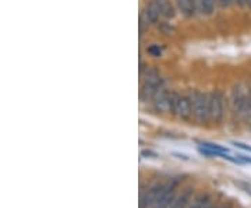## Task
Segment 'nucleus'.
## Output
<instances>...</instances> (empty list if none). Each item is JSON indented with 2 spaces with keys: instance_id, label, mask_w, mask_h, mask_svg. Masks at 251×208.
Instances as JSON below:
<instances>
[{
  "instance_id": "a211bd4d",
  "label": "nucleus",
  "mask_w": 251,
  "mask_h": 208,
  "mask_svg": "<svg viewBox=\"0 0 251 208\" xmlns=\"http://www.w3.org/2000/svg\"><path fill=\"white\" fill-rule=\"evenodd\" d=\"M218 4H219L221 9H226V7L233 4V0H218Z\"/></svg>"
},
{
  "instance_id": "ddd939ff",
  "label": "nucleus",
  "mask_w": 251,
  "mask_h": 208,
  "mask_svg": "<svg viewBox=\"0 0 251 208\" xmlns=\"http://www.w3.org/2000/svg\"><path fill=\"white\" fill-rule=\"evenodd\" d=\"M240 119L247 127H251V92L247 94V98L244 101L242 112H240Z\"/></svg>"
},
{
  "instance_id": "412c9836",
  "label": "nucleus",
  "mask_w": 251,
  "mask_h": 208,
  "mask_svg": "<svg viewBox=\"0 0 251 208\" xmlns=\"http://www.w3.org/2000/svg\"><path fill=\"white\" fill-rule=\"evenodd\" d=\"M247 7L251 10V0H247Z\"/></svg>"
},
{
  "instance_id": "6e6552de",
  "label": "nucleus",
  "mask_w": 251,
  "mask_h": 208,
  "mask_svg": "<svg viewBox=\"0 0 251 208\" xmlns=\"http://www.w3.org/2000/svg\"><path fill=\"white\" fill-rule=\"evenodd\" d=\"M162 183H156L151 186L148 190L141 194V200H140V208H150L152 207L153 203L156 201V197L161 191Z\"/></svg>"
},
{
  "instance_id": "aec40b11",
  "label": "nucleus",
  "mask_w": 251,
  "mask_h": 208,
  "mask_svg": "<svg viewBox=\"0 0 251 208\" xmlns=\"http://www.w3.org/2000/svg\"><path fill=\"white\" fill-rule=\"evenodd\" d=\"M208 208H230V207H226V206H209Z\"/></svg>"
},
{
  "instance_id": "f03ea898",
  "label": "nucleus",
  "mask_w": 251,
  "mask_h": 208,
  "mask_svg": "<svg viewBox=\"0 0 251 208\" xmlns=\"http://www.w3.org/2000/svg\"><path fill=\"white\" fill-rule=\"evenodd\" d=\"M179 186V179L173 178L168 182L162 183L161 191L156 197V201L153 203L152 208H171L173 201L176 200V190Z\"/></svg>"
},
{
  "instance_id": "7ed1b4c3",
  "label": "nucleus",
  "mask_w": 251,
  "mask_h": 208,
  "mask_svg": "<svg viewBox=\"0 0 251 208\" xmlns=\"http://www.w3.org/2000/svg\"><path fill=\"white\" fill-rule=\"evenodd\" d=\"M225 119V95L215 91L209 95V120L221 125Z\"/></svg>"
},
{
  "instance_id": "1a4fd4ad",
  "label": "nucleus",
  "mask_w": 251,
  "mask_h": 208,
  "mask_svg": "<svg viewBox=\"0 0 251 208\" xmlns=\"http://www.w3.org/2000/svg\"><path fill=\"white\" fill-rule=\"evenodd\" d=\"M169 95H171V91H168L166 88H159L158 92L155 94L153 97V106L156 110L159 112H169Z\"/></svg>"
},
{
  "instance_id": "4468645a",
  "label": "nucleus",
  "mask_w": 251,
  "mask_h": 208,
  "mask_svg": "<svg viewBox=\"0 0 251 208\" xmlns=\"http://www.w3.org/2000/svg\"><path fill=\"white\" fill-rule=\"evenodd\" d=\"M159 10H161V14L163 18H173L175 17V9L172 6V3L169 0H156Z\"/></svg>"
},
{
  "instance_id": "dca6fc26",
  "label": "nucleus",
  "mask_w": 251,
  "mask_h": 208,
  "mask_svg": "<svg viewBox=\"0 0 251 208\" xmlns=\"http://www.w3.org/2000/svg\"><path fill=\"white\" fill-rule=\"evenodd\" d=\"M180 97L176 91H171V95H169V112L175 115V112H176V109H177V105H179V101Z\"/></svg>"
},
{
  "instance_id": "6ab92c4d",
  "label": "nucleus",
  "mask_w": 251,
  "mask_h": 208,
  "mask_svg": "<svg viewBox=\"0 0 251 208\" xmlns=\"http://www.w3.org/2000/svg\"><path fill=\"white\" fill-rule=\"evenodd\" d=\"M233 4L239 7H247V0H233Z\"/></svg>"
},
{
  "instance_id": "39448f33",
  "label": "nucleus",
  "mask_w": 251,
  "mask_h": 208,
  "mask_svg": "<svg viewBox=\"0 0 251 208\" xmlns=\"http://www.w3.org/2000/svg\"><path fill=\"white\" fill-rule=\"evenodd\" d=\"M247 94L249 92L242 84L234 85V88L232 90V95H230V109H232V113L234 116L240 118V112H242L243 105H244V101L247 98Z\"/></svg>"
},
{
  "instance_id": "9d476101",
  "label": "nucleus",
  "mask_w": 251,
  "mask_h": 208,
  "mask_svg": "<svg viewBox=\"0 0 251 208\" xmlns=\"http://www.w3.org/2000/svg\"><path fill=\"white\" fill-rule=\"evenodd\" d=\"M176 4L183 16H186V17L196 16V11H197L196 0H176Z\"/></svg>"
},
{
  "instance_id": "423d86ee",
  "label": "nucleus",
  "mask_w": 251,
  "mask_h": 208,
  "mask_svg": "<svg viewBox=\"0 0 251 208\" xmlns=\"http://www.w3.org/2000/svg\"><path fill=\"white\" fill-rule=\"evenodd\" d=\"M159 18H162L159 6H158L156 0H152V1L144 9L141 20L148 26V24H156V23L159 21Z\"/></svg>"
},
{
  "instance_id": "f257e3e1",
  "label": "nucleus",
  "mask_w": 251,
  "mask_h": 208,
  "mask_svg": "<svg viewBox=\"0 0 251 208\" xmlns=\"http://www.w3.org/2000/svg\"><path fill=\"white\" fill-rule=\"evenodd\" d=\"M190 100L193 105V118L198 123L209 122V95L200 91H194L190 95Z\"/></svg>"
},
{
  "instance_id": "f8f14e48",
  "label": "nucleus",
  "mask_w": 251,
  "mask_h": 208,
  "mask_svg": "<svg viewBox=\"0 0 251 208\" xmlns=\"http://www.w3.org/2000/svg\"><path fill=\"white\" fill-rule=\"evenodd\" d=\"M197 3V11L202 16H211L215 11V6L218 0H196Z\"/></svg>"
},
{
  "instance_id": "20e7f679",
  "label": "nucleus",
  "mask_w": 251,
  "mask_h": 208,
  "mask_svg": "<svg viewBox=\"0 0 251 208\" xmlns=\"http://www.w3.org/2000/svg\"><path fill=\"white\" fill-rule=\"evenodd\" d=\"M159 88H162V80L158 72L153 70V69L147 70L143 88H141V92H140L141 100H151V98H153Z\"/></svg>"
},
{
  "instance_id": "9b49d317",
  "label": "nucleus",
  "mask_w": 251,
  "mask_h": 208,
  "mask_svg": "<svg viewBox=\"0 0 251 208\" xmlns=\"http://www.w3.org/2000/svg\"><path fill=\"white\" fill-rule=\"evenodd\" d=\"M193 194H194V189H191V187L186 189L181 194L176 197L171 208H186L190 203V200L193 199Z\"/></svg>"
},
{
  "instance_id": "2eb2a0df",
  "label": "nucleus",
  "mask_w": 251,
  "mask_h": 208,
  "mask_svg": "<svg viewBox=\"0 0 251 208\" xmlns=\"http://www.w3.org/2000/svg\"><path fill=\"white\" fill-rule=\"evenodd\" d=\"M209 206H211L209 204V197L206 194H201L200 197H197L193 201V204L188 208H208Z\"/></svg>"
},
{
  "instance_id": "0eeeda50",
  "label": "nucleus",
  "mask_w": 251,
  "mask_h": 208,
  "mask_svg": "<svg viewBox=\"0 0 251 208\" xmlns=\"http://www.w3.org/2000/svg\"><path fill=\"white\" fill-rule=\"evenodd\" d=\"M175 115L181 120H190L193 116V105H191V100L190 95H181L179 101L177 109L175 112Z\"/></svg>"
},
{
  "instance_id": "f3484780",
  "label": "nucleus",
  "mask_w": 251,
  "mask_h": 208,
  "mask_svg": "<svg viewBox=\"0 0 251 208\" xmlns=\"http://www.w3.org/2000/svg\"><path fill=\"white\" fill-rule=\"evenodd\" d=\"M147 52L151 54V56H153V57H159V56H162V48L159 45H151L147 48Z\"/></svg>"
}]
</instances>
